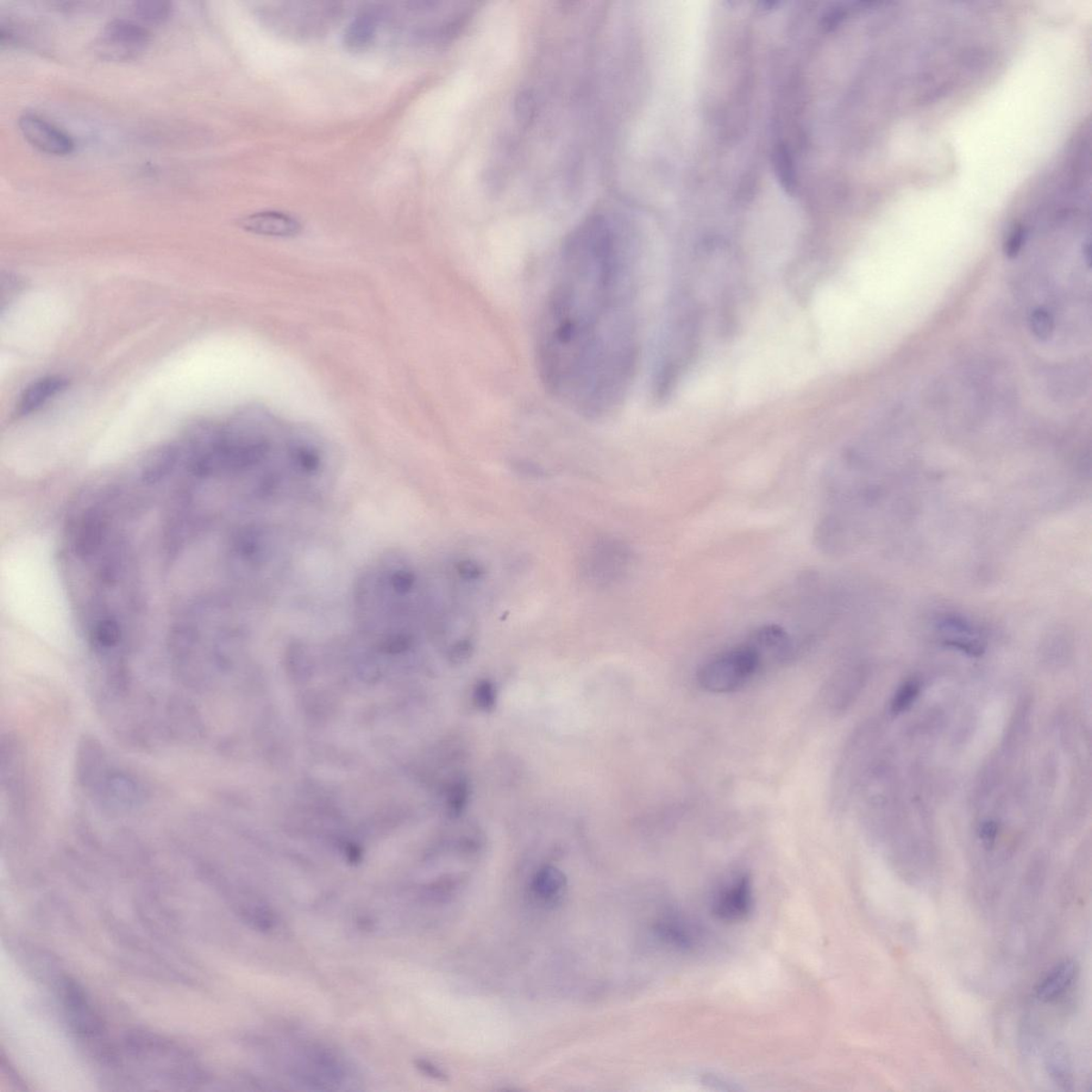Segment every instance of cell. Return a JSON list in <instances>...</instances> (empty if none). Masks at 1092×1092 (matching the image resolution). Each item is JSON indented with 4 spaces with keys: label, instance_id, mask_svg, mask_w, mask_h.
Wrapping results in <instances>:
<instances>
[{
    "label": "cell",
    "instance_id": "6da1fadb",
    "mask_svg": "<svg viewBox=\"0 0 1092 1092\" xmlns=\"http://www.w3.org/2000/svg\"><path fill=\"white\" fill-rule=\"evenodd\" d=\"M635 243L623 218L588 217L564 244L540 319L537 355L545 386L583 416L616 410L635 373Z\"/></svg>",
    "mask_w": 1092,
    "mask_h": 1092
},
{
    "label": "cell",
    "instance_id": "7a4b0ae2",
    "mask_svg": "<svg viewBox=\"0 0 1092 1092\" xmlns=\"http://www.w3.org/2000/svg\"><path fill=\"white\" fill-rule=\"evenodd\" d=\"M762 668L757 653L746 640L703 664L698 681L706 692L727 694L746 685Z\"/></svg>",
    "mask_w": 1092,
    "mask_h": 1092
},
{
    "label": "cell",
    "instance_id": "3957f363",
    "mask_svg": "<svg viewBox=\"0 0 1092 1092\" xmlns=\"http://www.w3.org/2000/svg\"><path fill=\"white\" fill-rule=\"evenodd\" d=\"M342 9L332 3H286L269 5L263 17L270 26L293 36H313L325 33Z\"/></svg>",
    "mask_w": 1092,
    "mask_h": 1092
},
{
    "label": "cell",
    "instance_id": "277c9868",
    "mask_svg": "<svg viewBox=\"0 0 1092 1092\" xmlns=\"http://www.w3.org/2000/svg\"><path fill=\"white\" fill-rule=\"evenodd\" d=\"M152 35L143 25L129 20H114L99 34L94 50L100 58L108 61H129L146 52Z\"/></svg>",
    "mask_w": 1092,
    "mask_h": 1092
},
{
    "label": "cell",
    "instance_id": "5b68a950",
    "mask_svg": "<svg viewBox=\"0 0 1092 1092\" xmlns=\"http://www.w3.org/2000/svg\"><path fill=\"white\" fill-rule=\"evenodd\" d=\"M18 128L25 140L43 153L66 156L73 152L72 138L40 116L24 114L18 118Z\"/></svg>",
    "mask_w": 1092,
    "mask_h": 1092
},
{
    "label": "cell",
    "instance_id": "8992f818",
    "mask_svg": "<svg viewBox=\"0 0 1092 1092\" xmlns=\"http://www.w3.org/2000/svg\"><path fill=\"white\" fill-rule=\"evenodd\" d=\"M62 996L68 1023L75 1034L87 1040L99 1038L104 1031L102 1021L88 1000L84 989L75 982L67 981Z\"/></svg>",
    "mask_w": 1092,
    "mask_h": 1092
},
{
    "label": "cell",
    "instance_id": "52a82bcc",
    "mask_svg": "<svg viewBox=\"0 0 1092 1092\" xmlns=\"http://www.w3.org/2000/svg\"><path fill=\"white\" fill-rule=\"evenodd\" d=\"M747 642L757 653L762 667L788 662L794 654L793 639L780 625L759 626L750 634Z\"/></svg>",
    "mask_w": 1092,
    "mask_h": 1092
},
{
    "label": "cell",
    "instance_id": "ba28073f",
    "mask_svg": "<svg viewBox=\"0 0 1092 1092\" xmlns=\"http://www.w3.org/2000/svg\"><path fill=\"white\" fill-rule=\"evenodd\" d=\"M752 901L748 878L738 876L720 890L715 900L714 912L726 921L742 920L750 912Z\"/></svg>",
    "mask_w": 1092,
    "mask_h": 1092
},
{
    "label": "cell",
    "instance_id": "9c48e42d",
    "mask_svg": "<svg viewBox=\"0 0 1092 1092\" xmlns=\"http://www.w3.org/2000/svg\"><path fill=\"white\" fill-rule=\"evenodd\" d=\"M240 225L250 233L282 238L297 236L303 230L298 219L274 211L250 213L241 219Z\"/></svg>",
    "mask_w": 1092,
    "mask_h": 1092
},
{
    "label": "cell",
    "instance_id": "30bf717a",
    "mask_svg": "<svg viewBox=\"0 0 1092 1092\" xmlns=\"http://www.w3.org/2000/svg\"><path fill=\"white\" fill-rule=\"evenodd\" d=\"M386 20V10L369 7L362 9L350 22L344 34L345 46L350 50L360 52L375 42L381 24Z\"/></svg>",
    "mask_w": 1092,
    "mask_h": 1092
},
{
    "label": "cell",
    "instance_id": "8fae6325",
    "mask_svg": "<svg viewBox=\"0 0 1092 1092\" xmlns=\"http://www.w3.org/2000/svg\"><path fill=\"white\" fill-rule=\"evenodd\" d=\"M68 381L60 376L37 379L25 388L16 406L17 417H27L42 409L50 400L67 390Z\"/></svg>",
    "mask_w": 1092,
    "mask_h": 1092
},
{
    "label": "cell",
    "instance_id": "7c38bea8",
    "mask_svg": "<svg viewBox=\"0 0 1092 1092\" xmlns=\"http://www.w3.org/2000/svg\"><path fill=\"white\" fill-rule=\"evenodd\" d=\"M566 887V876L561 870L551 865L540 869L531 881L533 895L545 905H555L560 901Z\"/></svg>",
    "mask_w": 1092,
    "mask_h": 1092
},
{
    "label": "cell",
    "instance_id": "4fadbf2b",
    "mask_svg": "<svg viewBox=\"0 0 1092 1092\" xmlns=\"http://www.w3.org/2000/svg\"><path fill=\"white\" fill-rule=\"evenodd\" d=\"M1077 974V964L1073 960H1065L1053 968L1038 984L1035 993L1043 1002H1051L1064 994Z\"/></svg>",
    "mask_w": 1092,
    "mask_h": 1092
},
{
    "label": "cell",
    "instance_id": "5bb4252c",
    "mask_svg": "<svg viewBox=\"0 0 1092 1092\" xmlns=\"http://www.w3.org/2000/svg\"><path fill=\"white\" fill-rule=\"evenodd\" d=\"M922 693V683L919 679L912 677L903 681L899 687L896 688L890 702V713L893 716H900L905 714L913 707L916 701L919 700Z\"/></svg>",
    "mask_w": 1092,
    "mask_h": 1092
},
{
    "label": "cell",
    "instance_id": "9a60e30c",
    "mask_svg": "<svg viewBox=\"0 0 1092 1092\" xmlns=\"http://www.w3.org/2000/svg\"><path fill=\"white\" fill-rule=\"evenodd\" d=\"M135 14L140 20L150 24L166 22L171 15L172 5L167 2H138L134 5Z\"/></svg>",
    "mask_w": 1092,
    "mask_h": 1092
},
{
    "label": "cell",
    "instance_id": "2e32d148",
    "mask_svg": "<svg viewBox=\"0 0 1092 1092\" xmlns=\"http://www.w3.org/2000/svg\"><path fill=\"white\" fill-rule=\"evenodd\" d=\"M178 460V453L173 449L161 451L144 469V479L149 482L160 480L162 477L171 472Z\"/></svg>",
    "mask_w": 1092,
    "mask_h": 1092
},
{
    "label": "cell",
    "instance_id": "e0dca14e",
    "mask_svg": "<svg viewBox=\"0 0 1092 1092\" xmlns=\"http://www.w3.org/2000/svg\"><path fill=\"white\" fill-rule=\"evenodd\" d=\"M775 165L778 178H779L784 190L793 193L796 190L795 172L786 148L780 146L776 149Z\"/></svg>",
    "mask_w": 1092,
    "mask_h": 1092
},
{
    "label": "cell",
    "instance_id": "ac0fdd59",
    "mask_svg": "<svg viewBox=\"0 0 1092 1092\" xmlns=\"http://www.w3.org/2000/svg\"><path fill=\"white\" fill-rule=\"evenodd\" d=\"M1029 325H1031L1033 335L1043 342L1049 341L1053 336L1054 329H1056L1052 314L1041 307L1032 313Z\"/></svg>",
    "mask_w": 1092,
    "mask_h": 1092
},
{
    "label": "cell",
    "instance_id": "d6986e66",
    "mask_svg": "<svg viewBox=\"0 0 1092 1092\" xmlns=\"http://www.w3.org/2000/svg\"><path fill=\"white\" fill-rule=\"evenodd\" d=\"M497 688L491 681H480L474 689V703L482 712H492L497 706Z\"/></svg>",
    "mask_w": 1092,
    "mask_h": 1092
},
{
    "label": "cell",
    "instance_id": "ffe728a7",
    "mask_svg": "<svg viewBox=\"0 0 1092 1092\" xmlns=\"http://www.w3.org/2000/svg\"><path fill=\"white\" fill-rule=\"evenodd\" d=\"M118 638H120V629L117 623L109 619L100 621L94 630V639L102 648L114 646L118 642Z\"/></svg>",
    "mask_w": 1092,
    "mask_h": 1092
},
{
    "label": "cell",
    "instance_id": "44dd1931",
    "mask_svg": "<svg viewBox=\"0 0 1092 1092\" xmlns=\"http://www.w3.org/2000/svg\"><path fill=\"white\" fill-rule=\"evenodd\" d=\"M1001 832V824L999 820L994 818H986L979 821L976 828V833L979 840L983 843L984 849H994L999 839Z\"/></svg>",
    "mask_w": 1092,
    "mask_h": 1092
},
{
    "label": "cell",
    "instance_id": "7402d4cb",
    "mask_svg": "<svg viewBox=\"0 0 1092 1092\" xmlns=\"http://www.w3.org/2000/svg\"><path fill=\"white\" fill-rule=\"evenodd\" d=\"M1050 1069L1052 1076L1056 1078L1057 1083L1064 1085L1066 1088V1086L1070 1085V1066L1064 1050L1057 1049L1052 1053Z\"/></svg>",
    "mask_w": 1092,
    "mask_h": 1092
},
{
    "label": "cell",
    "instance_id": "603a6c76",
    "mask_svg": "<svg viewBox=\"0 0 1092 1092\" xmlns=\"http://www.w3.org/2000/svg\"><path fill=\"white\" fill-rule=\"evenodd\" d=\"M1026 231L1022 224L1015 225L1004 244V252L1008 259L1013 260L1018 256L1025 241Z\"/></svg>",
    "mask_w": 1092,
    "mask_h": 1092
},
{
    "label": "cell",
    "instance_id": "cb8c5ba5",
    "mask_svg": "<svg viewBox=\"0 0 1092 1092\" xmlns=\"http://www.w3.org/2000/svg\"><path fill=\"white\" fill-rule=\"evenodd\" d=\"M468 788L464 784H459L455 789L453 798H451V806H454L457 812H460L468 802Z\"/></svg>",
    "mask_w": 1092,
    "mask_h": 1092
}]
</instances>
